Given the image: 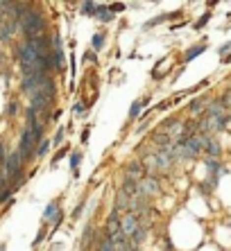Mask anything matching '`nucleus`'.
Returning a JSON list of instances; mask_svg holds the SVG:
<instances>
[{"instance_id": "obj_1", "label": "nucleus", "mask_w": 231, "mask_h": 251, "mask_svg": "<svg viewBox=\"0 0 231 251\" xmlns=\"http://www.w3.org/2000/svg\"><path fill=\"white\" fill-rule=\"evenodd\" d=\"M21 32H23L25 36H28V41H32V39H39V36H43V29H46V18H43V14L39 12V9H29L28 14L23 16V21H21Z\"/></svg>"}, {"instance_id": "obj_2", "label": "nucleus", "mask_w": 231, "mask_h": 251, "mask_svg": "<svg viewBox=\"0 0 231 251\" xmlns=\"http://www.w3.org/2000/svg\"><path fill=\"white\" fill-rule=\"evenodd\" d=\"M34 147H39V145L34 143V136H32V131L25 127L23 134H21V143H18V152H21L23 161H29V158H34V154H36Z\"/></svg>"}, {"instance_id": "obj_3", "label": "nucleus", "mask_w": 231, "mask_h": 251, "mask_svg": "<svg viewBox=\"0 0 231 251\" xmlns=\"http://www.w3.org/2000/svg\"><path fill=\"white\" fill-rule=\"evenodd\" d=\"M204 145H206V136L204 134H195L188 138V143L184 145V158H197L204 152Z\"/></svg>"}, {"instance_id": "obj_4", "label": "nucleus", "mask_w": 231, "mask_h": 251, "mask_svg": "<svg viewBox=\"0 0 231 251\" xmlns=\"http://www.w3.org/2000/svg\"><path fill=\"white\" fill-rule=\"evenodd\" d=\"M141 217L136 215V213H125V217H122V224H120V233L125 235V238H129L132 240L134 238V233L141 228Z\"/></svg>"}, {"instance_id": "obj_5", "label": "nucleus", "mask_w": 231, "mask_h": 251, "mask_svg": "<svg viewBox=\"0 0 231 251\" xmlns=\"http://www.w3.org/2000/svg\"><path fill=\"white\" fill-rule=\"evenodd\" d=\"M43 73H34V75H23V84H21V91H23L25 95H29V98H34L36 93H39V86L41 82H43Z\"/></svg>"}, {"instance_id": "obj_6", "label": "nucleus", "mask_w": 231, "mask_h": 251, "mask_svg": "<svg viewBox=\"0 0 231 251\" xmlns=\"http://www.w3.org/2000/svg\"><path fill=\"white\" fill-rule=\"evenodd\" d=\"M159 193H161V183H159V179H156L154 175H147L143 181H139V195L150 199Z\"/></svg>"}, {"instance_id": "obj_7", "label": "nucleus", "mask_w": 231, "mask_h": 251, "mask_svg": "<svg viewBox=\"0 0 231 251\" xmlns=\"http://www.w3.org/2000/svg\"><path fill=\"white\" fill-rule=\"evenodd\" d=\"M120 224H122V217H120V213L114 208L109 213V217H107V222H104V235H107V238L118 235L120 233Z\"/></svg>"}, {"instance_id": "obj_8", "label": "nucleus", "mask_w": 231, "mask_h": 251, "mask_svg": "<svg viewBox=\"0 0 231 251\" xmlns=\"http://www.w3.org/2000/svg\"><path fill=\"white\" fill-rule=\"evenodd\" d=\"M93 245H95V226L88 224V226H84V233L80 238V249L88 251V249H93Z\"/></svg>"}, {"instance_id": "obj_9", "label": "nucleus", "mask_w": 231, "mask_h": 251, "mask_svg": "<svg viewBox=\"0 0 231 251\" xmlns=\"http://www.w3.org/2000/svg\"><path fill=\"white\" fill-rule=\"evenodd\" d=\"M208 104H211V100L208 98H197L188 104V113H191V116H204L206 109H208Z\"/></svg>"}, {"instance_id": "obj_10", "label": "nucleus", "mask_w": 231, "mask_h": 251, "mask_svg": "<svg viewBox=\"0 0 231 251\" xmlns=\"http://www.w3.org/2000/svg\"><path fill=\"white\" fill-rule=\"evenodd\" d=\"M152 143H154L156 150H170V147H173V138H170L166 131H161V129L152 134Z\"/></svg>"}, {"instance_id": "obj_11", "label": "nucleus", "mask_w": 231, "mask_h": 251, "mask_svg": "<svg viewBox=\"0 0 231 251\" xmlns=\"http://www.w3.org/2000/svg\"><path fill=\"white\" fill-rule=\"evenodd\" d=\"M181 14H184V12H181V9H179V12H170V14H159V16L150 18V21L145 23V29H152V27H156V25L166 23V21H174V18H179Z\"/></svg>"}, {"instance_id": "obj_12", "label": "nucleus", "mask_w": 231, "mask_h": 251, "mask_svg": "<svg viewBox=\"0 0 231 251\" xmlns=\"http://www.w3.org/2000/svg\"><path fill=\"white\" fill-rule=\"evenodd\" d=\"M206 172H208L206 183L215 186V183H218V176H220V161L218 158H206Z\"/></svg>"}, {"instance_id": "obj_13", "label": "nucleus", "mask_w": 231, "mask_h": 251, "mask_svg": "<svg viewBox=\"0 0 231 251\" xmlns=\"http://www.w3.org/2000/svg\"><path fill=\"white\" fill-rule=\"evenodd\" d=\"M14 32H21V25H18V21L2 23V25H0V41H9Z\"/></svg>"}, {"instance_id": "obj_14", "label": "nucleus", "mask_w": 231, "mask_h": 251, "mask_svg": "<svg viewBox=\"0 0 231 251\" xmlns=\"http://www.w3.org/2000/svg\"><path fill=\"white\" fill-rule=\"evenodd\" d=\"M204 152H206L211 158H218L220 154H222V145H220V140L213 138V136H206V145H204Z\"/></svg>"}, {"instance_id": "obj_15", "label": "nucleus", "mask_w": 231, "mask_h": 251, "mask_svg": "<svg viewBox=\"0 0 231 251\" xmlns=\"http://www.w3.org/2000/svg\"><path fill=\"white\" fill-rule=\"evenodd\" d=\"M59 213H61V210H59V201H50V204L46 206V210H43V220H46V222H55V220H57L59 217Z\"/></svg>"}, {"instance_id": "obj_16", "label": "nucleus", "mask_w": 231, "mask_h": 251, "mask_svg": "<svg viewBox=\"0 0 231 251\" xmlns=\"http://www.w3.org/2000/svg\"><path fill=\"white\" fill-rule=\"evenodd\" d=\"M116 14H111L109 5H98V14H95V18H98L100 23H111L114 21Z\"/></svg>"}, {"instance_id": "obj_17", "label": "nucleus", "mask_w": 231, "mask_h": 251, "mask_svg": "<svg viewBox=\"0 0 231 251\" xmlns=\"http://www.w3.org/2000/svg\"><path fill=\"white\" fill-rule=\"evenodd\" d=\"M104 43H107V32H98V34H93V39H91L93 52H100V50L104 48Z\"/></svg>"}, {"instance_id": "obj_18", "label": "nucleus", "mask_w": 231, "mask_h": 251, "mask_svg": "<svg viewBox=\"0 0 231 251\" xmlns=\"http://www.w3.org/2000/svg\"><path fill=\"white\" fill-rule=\"evenodd\" d=\"M204 50H206V46H204V43H202V46H193L191 50H186V54H184V64H191L193 59L200 57V54H202Z\"/></svg>"}, {"instance_id": "obj_19", "label": "nucleus", "mask_w": 231, "mask_h": 251, "mask_svg": "<svg viewBox=\"0 0 231 251\" xmlns=\"http://www.w3.org/2000/svg\"><path fill=\"white\" fill-rule=\"evenodd\" d=\"M147 104H150V98L136 100V102L132 104V109H129V118H132V120H136V118H139V113H141V109H143V106H147Z\"/></svg>"}, {"instance_id": "obj_20", "label": "nucleus", "mask_w": 231, "mask_h": 251, "mask_svg": "<svg viewBox=\"0 0 231 251\" xmlns=\"http://www.w3.org/2000/svg\"><path fill=\"white\" fill-rule=\"evenodd\" d=\"M145 238H147V224H141V228L136 231V233H134V238H132V245L139 249V245L143 242Z\"/></svg>"}, {"instance_id": "obj_21", "label": "nucleus", "mask_w": 231, "mask_h": 251, "mask_svg": "<svg viewBox=\"0 0 231 251\" xmlns=\"http://www.w3.org/2000/svg\"><path fill=\"white\" fill-rule=\"evenodd\" d=\"M80 14H84V16H95V14H98V5H95V2H91V0H88V2H82V5H80Z\"/></svg>"}, {"instance_id": "obj_22", "label": "nucleus", "mask_w": 231, "mask_h": 251, "mask_svg": "<svg viewBox=\"0 0 231 251\" xmlns=\"http://www.w3.org/2000/svg\"><path fill=\"white\" fill-rule=\"evenodd\" d=\"M98 251H116V247H114V240H111V238H107V235H104V238L100 240Z\"/></svg>"}, {"instance_id": "obj_23", "label": "nucleus", "mask_w": 231, "mask_h": 251, "mask_svg": "<svg viewBox=\"0 0 231 251\" xmlns=\"http://www.w3.org/2000/svg\"><path fill=\"white\" fill-rule=\"evenodd\" d=\"M211 16H213L211 12H204L202 16H200V18L195 21V25H193V27H195V29H204V25H206L208 21H211Z\"/></svg>"}, {"instance_id": "obj_24", "label": "nucleus", "mask_w": 231, "mask_h": 251, "mask_svg": "<svg viewBox=\"0 0 231 251\" xmlns=\"http://www.w3.org/2000/svg\"><path fill=\"white\" fill-rule=\"evenodd\" d=\"M80 163H82V152H73L70 154V168H73V172H80Z\"/></svg>"}, {"instance_id": "obj_25", "label": "nucleus", "mask_w": 231, "mask_h": 251, "mask_svg": "<svg viewBox=\"0 0 231 251\" xmlns=\"http://www.w3.org/2000/svg\"><path fill=\"white\" fill-rule=\"evenodd\" d=\"M50 145H52V140L43 138V143H41V145L36 147V156H46V154H48V150H50Z\"/></svg>"}, {"instance_id": "obj_26", "label": "nucleus", "mask_w": 231, "mask_h": 251, "mask_svg": "<svg viewBox=\"0 0 231 251\" xmlns=\"http://www.w3.org/2000/svg\"><path fill=\"white\" fill-rule=\"evenodd\" d=\"M68 152H70V147H61V150H59V152L55 154V156H52V163H50L52 168H55V165H57L59 161H61V158H64V156H66V154H68Z\"/></svg>"}, {"instance_id": "obj_27", "label": "nucleus", "mask_w": 231, "mask_h": 251, "mask_svg": "<svg viewBox=\"0 0 231 251\" xmlns=\"http://www.w3.org/2000/svg\"><path fill=\"white\" fill-rule=\"evenodd\" d=\"M220 102H222V106H225V109H231V88H227L225 93L220 95Z\"/></svg>"}, {"instance_id": "obj_28", "label": "nucleus", "mask_w": 231, "mask_h": 251, "mask_svg": "<svg viewBox=\"0 0 231 251\" xmlns=\"http://www.w3.org/2000/svg\"><path fill=\"white\" fill-rule=\"evenodd\" d=\"M64 136H66V129L59 127L57 134H55V138H52V145H61V143H64Z\"/></svg>"}, {"instance_id": "obj_29", "label": "nucleus", "mask_w": 231, "mask_h": 251, "mask_svg": "<svg viewBox=\"0 0 231 251\" xmlns=\"http://www.w3.org/2000/svg\"><path fill=\"white\" fill-rule=\"evenodd\" d=\"M109 9H111V14H120V12H125L127 7L122 5V2H109Z\"/></svg>"}, {"instance_id": "obj_30", "label": "nucleus", "mask_w": 231, "mask_h": 251, "mask_svg": "<svg viewBox=\"0 0 231 251\" xmlns=\"http://www.w3.org/2000/svg\"><path fill=\"white\" fill-rule=\"evenodd\" d=\"M12 193H14V186L5 188V190H2V193H0V204H2V201H7V199L12 197Z\"/></svg>"}, {"instance_id": "obj_31", "label": "nucleus", "mask_w": 231, "mask_h": 251, "mask_svg": "<svg viewBox=\"0 0 231 251\" xmlns=\"http://www.w3.org/2000/svg\"><path fill=\"white\" fill-rule=\"evenodd\" d=\"M218 52H220V57H227V54H231V41L225 43L222 48H218Z\"/></svg>"}, {"instance_id": "obj_32", "label": "nucleus", "mask_w": 231, "mask_h": 251, "mask_svg": "<svg viewBox=\"0 0 231 251\" xmlns=\"http://www.w3.org/2000/svg\"><path fill=\"white\" fill-rule=\"evenodd\" d=\"M16 111H18V102H9V106H7V116H16Z\"/></svg>"}, {"instance_id": "obj_33", "label": "nucleus", "mask_w": 231, "mask_h": 251, "mask_svg": "<svg viewBox=\"0 0 231 251\" xmlns=\"http://www.w3.org/2000/svg\"><path fill=\"white\" fill-rule=\"evenodd\" d=\"M84 61H91V64H95V61H98V57H95V52H93V50H91V52L87 50V52H84Z\"/></svg>"}, {"instance_id": "obj_34", "label": "nucleus", "mask_w": 231, "mask_h": 251, "mask_svg": "<svg viewBox=\"0 0 231 251\" xmlns=\"http://www.w3.org/2000/svg\"><path fill=\"white\" fill-rule=\"evenodd\" d=\"M5 163H7V156H5V147H2V140H0V165L5 168Z\"/></svg>"}, {"instance_id": "obj_35", "label": "nucleus", "mask_w": 231, "mask_h": 251, "mask_svg": "<svg viewBox=\"0 0 231 251\" xmlns=\"http://www.w3.org/2000/svg\"><path fill=\"white\" fill-rule=\"evenodd\" d=\"M88 136H91V127H84V131H82V143L84 145L88 143Z\"/></svg>"}, {"instance_id": "obj_36", "label": "nucleus", "mask_w": 231, "mask_h": 251, "mask_svg": "<svg viewBox=\"0 0 231 251\" xmlns=\"http://www.w3.org/2000/svg\"><path fill=\"white\" fill-rule=\"evenodd\" d=\"M84 109H87V102H77V104L73 106V111L75 113H84Z\"/></svg>"}, {"instance_id": "obj_37", "label": "nucleus", "mask_w": 231, "mask_h": 251, "mask_svg": "<svg viewBox=\"0 0 231 251\" xmlns=\"http://www.w3.org/2000/svg\"><path fill=\"white\" fill-rule=\"evenodd\" d=\"M43 238H46V228H41V233L36 235V240H34V247L39 245V242H41V240H43Z\"/></svg>"}, {"instance_id": "obj_38", "label": "nucleus", "mask_w": 231, "mask_h": 251, "mask_svg": "<svg viewBox=\"0 0 231 251\" xmlns=\"http://www.w3.org/2000/svg\"><path fill=\"white\" fill-rule=\"evenodd\" d=\"M184 25H186V23H184V21H181L179 25H170V29H173V32H177V29H179V27H184Z\"/></svg>"}, {"instance_id": "obj_39", "label": "nucleus", "mask_w": 231, "mask_h": 251, "mask_svg": "<svg viewBox=\"0 0 231 251\" xmlns=\"http://www.w3.org/2000/svg\"><path fill=\"white\" fill-rule=\"evenodd\" d=\"M231 61V54H227V57H222V64H229Z\"/></svg>"}, {"instance_id": "obj_40", "label": "nucleus", "mask_w": 231, "mask_h": 251, "mask_svg": "<svg viewBox=\"0 0 231 251\" xmlns=\"http://www.w3.org/2000/svg\"><path fill=\"white\" fill-rule=\"evenodd\" d=\"M0 251H5V245H0Z\"/></svg>"}]
</instances>
